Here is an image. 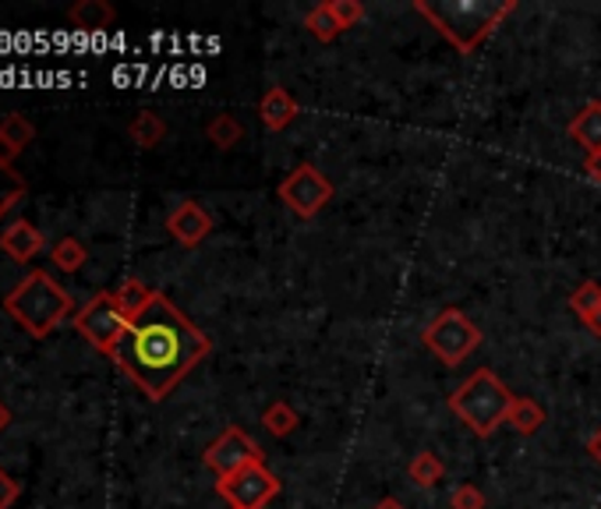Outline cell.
Segmentation results:
<instances>
[{
    "label": "cell",
    "instance_id": "obj_1",
    "mask_svg": "<svg viewBox=\"0 0 601 509\" xmlns=\"http://www.w3.org/2000/svg\"><path fill=\"white\" fill-rule=\"evenodd\" d=\"M213 351L199 325L180 311L167 294L149 301L142 316H134L110 351V362L142 389V393L160 403L188 379V371Z\"/></svg>",
    "mask_w": 601,
    "mask_h": 509
},
{
    "label": "cell",
    "instance_id": "obj_2",
    "mask_svg": "<svg viewBox=\"0 0 601 509\" xmlns=\"http://www.w3.org/2000/svg\"><path fill=\"white\" fill-rule=\"evenodd\" d=\"M414 11L460 54H474L517 11V0H414Z\"/></svg>",
    "mask_w": 601,
    "mask_h": 509
},
{
    "label": "cell",
    "instance_id": "obj_3",
    "mask_svg": "<svg viewBox=\"0 0 601 509\" xmlns=\"http://www.w3.org/2000/svg\"><path fill=\"white\" fill-rule=\"evenodd\" d=\"M4 308L8 316L36 340H47L60 322H68L74 316L71 294L60 287L47 269H28L19 280V287L4 297Z\"/></svg>",
    "mask_w": 601,
    "mask_h": 509
},
{
    "label": "cell",
    "instance_id": "obj_4",
    "mask_svg": "<svg viewBox=\"0 0 601 509\" xmlns=\"http://www.w3.org/2000/svg\"><path fill=\"white\" fill-rule=\"evenodd\" d=\"M514 393L506 389V382L495 376L492 368H478L468 382H460L449 393V411H453L463 425H468L478 439L495 436V428L506 425V414L514 407Z\"/></svg>",
    "mask_w": 601,
    "mask_h": 509
},
{
    "label": "cell",
    "instance_id": "obj_5",
    "mask_svg": "<svg viewBox=\"0 0 601 509\" xmlns=\"http://www.w3.org/2000/svg\"><path fill=\"white\" fill-rule=\"evenodd\" d=\"M421 340L446 368H457L481 347V329L460 308H443L421 333Z\"/></svg>",
    "mask_w": 601,
    "mask_h": 509
},
{
    "label": "cell",
    "instance_id": "obj_6",
    "mask_svg": "<svg viewBox=\"0 0 601 509\" xmlns=\"http://www.w3.org/2000/svg\"><path fill=\"white\" fill-rule=\"evenodd\" d=\"M128 316L120 311L117 305V297L110 291H103V294H93L89 301L74 311V329L93 343L96 351H103L110 357V351L117 347V340L125 336V329H128Z\"/></svg>",
    "mask_w": 601,
    "mask_h": 509
},
{
    "label": "cell",
    "instance_id": "obj_7",
    "mask_svg": "<svg viewBox=\"0 0 601 509\" xmlns=\"http://www.w3.org/2000/svg\"><path fill=\"white\" fill-rule=\"evenodd\" d=\"M276 194L294 216L315 220L329 202H333V181H329L315 163H300V167H294L287 177H283Z\"/></svg>",
    "mask_w": 601,
    "mask_h": 509
},
{
    "label": "cell",
    "instance_id": "obj_8",
    "mask_svg": "<svg viewBox=\"0 0 601 509\" xmlns=\"http://www.w3.org/2000/svg\"><path fill=\"white\" fill-rule=\"evenodd\" d=\"M220 499H227L234 509H266L280 496V477L266 467V463H251V467L237 471L231 477L216 482Z\"/></svg>",
    "mask_w": 601,
    "mask_h": 509
},
{
    "label": "cell",
    "instance_id": "obj_9",
    "mask_svg": "<svg viewBox=\"0 0 601 509\" xmlns=\"http://www.w3.org/2000/svg\"><path fill=\"white\" fill-rule=\"evenodd\" d=\"M202 460H205V467L213 471L216 477H231L237 471L251 467V463H266L262 460V446L255 442L245 428H237V425L223 428L220 436L209 442Z\"/></svg>",
    "mask_w": 601,
    "mask_h": 509
},
{
    "label": "cell",
    "instance_id": "obj_10",
    "mask_svg": "<svg viewBox=\"0 0 601 509\" xmlns=\"http://www.w3.org/2000/svg\"><path fill=\"white\" fill-rule=\"evenodd\" d=\"M167 230L177 245H185V248H199L209 234H213V216L205 213V209L195 202V199H185V202H177L170 209V216H167Z\"/></svg>",
    "mask_w": 601,
    "mask_h": 509
},
{
    "label": "cell",
    "instance_id": "obj_11",
    "mask_svg": "<svg viewBox=\"0 0 601 509\" xmlns=\"http://www.w3.org/2000/svg\"><path fill=\"white\" fill-rule=\"evenodd\" d=\"M43 234L33 220H14L11 227H4V234H0V251L8 254L11 262H33L36 254L43 251Z\"/></svg>",
    "mask_w": 601,
    "mask_h": 509
},
{
    "label": "cell",
    "instance_id": "obj_12",
    "mask_svg": "<svg viewBox=\"0 0 601 509\" xmlns=\"http://www.w3.org/2000/svg\"><path fill=\"white\" fill-rule=\"evenodd\" d=\"M28 142H36V125L25 114L0 117V167L14 170V159L25 153Z\"/></svg>",
    "mask_w": 601,
    "mask_h": 509
},
{
    "label": "cell",
    "instance_id": "obj_13",
    "mask_svg": "<svg viewBox=\"0 0 601 509\" xmlns=\"http://www.w3.org/2000/svg\"><path fill=\"white\" fill-rule=\"evenodd\" d=\"M297 114H300V103L294 93H287L283 85H269L266 88V96L259 99V117H262V125L269 131H283V128H291L297 121Z\"/></svg>",
    "mask_w": 601,
    "mask_h": 509
},
{
    "label": "cell",
    "instance_id": "obj_14",
    "mask_svg": "<svg viewBox=\"0 0 601 509\" xmlns=\"http://www.w3.org/2000/svg\"><path fill=\"white\" fill-rule=\"evenodd\" d=\"M569 139L588 149V153H601V103L598 99L584 103L580 114L569 121Z\"/></svg>",
    "mask_w": 601,
    "mask_h": 509
},
{
    "label": "cell",
    "instance_id": "obj_15",
    "mask_svg": "<svg viewBox=\"0 0 601 509\" xmlns=\"http://www.w3.org/2000/svg\"><path fill=\"white\" fill-rule=\"evenodd\" d=\"M117 19V11L107 4V0H79L74 8H68V22L82 33H103L110 28Z\"/></svg>",
    "mask_w": 601,
    "mask_h": 509
},
{
    "label": "cell",
    "instance_id": "obj_16",
    "mask_svg": "<svg viewBox=\"0 0 601 509\" xmlns=\"http://www.w3.org/2000/svg\"><path fill=\"white\" fill-rule=\"evenodd\" d=\"M128 139L139 149H156L163 139H167V121L153 110H139L128 125Z\"/></svg>",
    "mask_w": 601,
    "mask_h": 509
},
{
    "label": "cell",
    "instance_id": "obj_17",
    "mask_svg": "<svg viewBox=\"0 0 601 509\" xmlns=\"http://www.w3.org/2000/svg\"><path fill=\"white\" fill-rule=\"evenodd\" d=\"M545 422H549L545 407L531 396H517L514 407H509V414H506V425H514V431H520V436H534Z\"/></svg>",
    "mask_w": 601,
    "mask_h": 509
},
{
    "label": "cell",
    "instance_id": "obj_18",
    "mask_svg": "<svg viewBox=\"0 0 601 509\" xmlns=\"http://www.w3.org/2000/svg\"><path fill=\"white\" fill-rule=\"evenodd\" d=\"M262 425H266L269 436L287 439L291 431H297V425H300V414L291 407L287 400H273V403H269V407L262 411Z\"/></svg>",
    "mask_w": 601,
    "mask_h": 509
},
{
    "label": "cell",
    "instance_id": "obj_19",
    "mask_svg": "<svg viewBox=\"0 0 601 509\" xmlns=\"http://www.w3.org/2000/svg\"><path fill=\"white\" fill-rule=\"evenodd\" d=\"M205 139L213 142L220 153H227V149H234L237 142H245V125L231 114H216L213 121L205 125Z\"/></svg>",
    "mask_w": 601,
    "mask_h": 509
},
{
    "label": "cell",
    "instance_id": "obj_20",
    "mask_svg": "<svg viewBox=\"0 0 601 509\" xmlns=\"http://www.w3.org/2000/svg\"><path fill=\"white\" fill-rule=\"evenodd\" d=\"M408 477L417 485V488H435L446 477V463L435 457V453H414L411 463H408Z\"/></svg>",
    "mask_w": 601,
    "mask_h": 509
},
{
    "label": "cell",
    "instance_id": "obj_21",
    "mask_svg": "<svg viewBox=\"0 0 601 509\" xmlns=\"http://www.w3.org/2000/svg\"><path fill=\"white\" fill-rule=\"evenodd\" d=\"M114 297H117L120 311H125L128 319H134V316H142V311L149 308V301L156 297V291L145 287L142 280H125V283H120V287L114 291Z\"/></svg>",
    "mask_w": 601,
    "mask_h": 509
},
{
    "label": "cell",
    "instance_id": "obj_22",
    "mask_svg": "<svg viewBox=\"0 0 601 509\" xmlns=\"http://www.w3.org/2000/svg\"><path fill=\"white\" fill-rule=\"evenodd\" d=\"M50 259L60 273H79V269L89 262V248L79 241V237H60V241H54V248H50Z\"/></svg>",
    "mask_w": 601,
    "mask_h": 509
},
{
    "label": "cell",
    "instance_id": "obj_23",
    "mask_svg": "<svg viewBox=\"0 0 601 509\" xmlns=\"http://www.w3.org/2000/svg\"><path fill=\"white\" fill-rule=\"evenodd\" d=\"M305 28L308 33L319 39V43H333L343 28L337 25V19H333V11H329V4H319V8H311L308 14H305Z\"/></svg>",
    "mask_w": 601,
    "mask_h": 509
},
{
    "label": "cell",
    "instance_id": "obj_24",
    "mask_svg": "<svg viewBox=\"0 0 601 509\" xmlns=\"http://www.w3.org/2000/svg\"><path fill=\"white\" fill-rule=\"evenodd\" d=\"M569 308L577 311L580 322L588 319V316H594V311L601 308V283L598 280H584L580 287L569 294Z\"/></svg>",
    "mask_w": 601,
    "mask_h": 509
},
{
    "label": "cell",
    "instance_id": "obj_25",
    "mask_svg": "<svg viewBox=\"0 0 601 509\" xmlns=\"http://www.w3.org/2000/svg\"><path fill=\"white\" fill-rule=\"evenodd\" d=\"M22 199H25V181H22V174L0 167V216H4L11 205H19Z\"/></svg>",
    "mask_w": 601,
    "mask_h": 509
},
{
    "label": "cell",
    "instance_id": "obj_26",
    "mask_svg": "<svg viewBox=\"0 0 601 509\" xmlns=\"http://www.w3.org/2000/svg\"><path fill=\"white\" fill-rule=\"evenodd\" d=\"M329 11H333V19L343 33L354 28L357 22H365V4H361V0H329Z\"/></svg>",
    "mask_w": 601,
    "mask_h": 509
},
{
    "label": "cell",
    "instance_id": "obj_27",
    "mask_svg": "<svg viewBox=\"0 0 601 509\" xmlns=\"http://www.w3.org/2000/svg\"><path fill=\"white\" fill-rule=\"evenodd\" d=\"M449 506L453 509H485L488 502H485V492L468 482V485H460L453 496H449Z\"/></svg>",
    "mask_w": 601,
    "mask_h": 509
},
{
    "label": "cell",
    "instance_id": "obj_28",
    "mask_svg": "<svg viewBox=\"0 0 601 509\" xmlns=\"http://www.w3.org/2000/svg\"><path fill=\"white\" fill-rule=\"evenodd\" d=\"M19 496H22V485L0 467V509H11L14 502H19Z\"/></svg>",
    "mask_w": 601,
    "mask_h": 509
},
{
    "label": "cell",
    "instance_id": "obj_29",
    "mask_svg": "<svg viewBox=\"0 0 601 509\" xmlns=\"http://www.w3.org/2000/svg\"><path fill=\"white\" fill-rule=\"evenodd\" d=\"M584 174H588V181L601 185V153H588V156H584Z\"/></svg>",
    "mask_w": 601,
    "mask_h": 509
},
{
    "label": "cell",
    "instance_id": "obj_30",
    "mask_svg": "<svg viewBox=\"0 0 601 509\" xmlns=\"http://www.w3.org/2000/svg\"><path fill=\"white\" fill-rule=\"evenodd\" d=\"M588 453H591V460H594L598 467H601V428H598L594 436L588 439Z\"/></svg>",
    "mask_w": 601,
    "mask_h": 509
},
{
    "label": "cell",
    "instance_id": "obj_31",
    "mask_svg": "<svg viewBox=\"0 0 601 509\" xmlns=\"http://www.w3.org/2000/svg\"><path fill=\"white\" fill-rule=\"evenodd\" d=\"M584 325H588V329H591V333H594V336L601 340V308L594 311V316H588V319H584Z\"/></svg>",
    "mask_w": 601,
    "mask_h": 509
},
{
    "label": "cell",
    "instance_id": "obj_32",
    "mask_svg": "<svg viewBox=\"0 0 601 509\" xmlns=\"http://www.w3.org/2000/svg\"><path fill=\"white\" fill-rule=\"evenodd\" d=\"M8 425H11V411H8V403L0 400V436L8 431Z\"/></svg>",
    "mask_w": 601,
    "mask_h": 509
},
{
    "label": "cell",
    "instance_id": "obj_33",
    "mask_svg": "<svg viewBox=\"0 0 601 509\" xmlns=\"http://www.w3.org/2000/svg\"><path fill=\"white\" fill-rule=\"evenodd\" d=\"M372 509H408V506H403L400 499H379Z\"/></svg>",
    "mask_w": 601,
    "mask_h": 509
},
{
    "label": "cell",
    "instance_id": "obj_34",
    "mask_svg": "<svg viewBox=\"0 0 601 509\" xmlns=\"http://www.w3.org/2000/svg\"><path fill=\"white\" fill-rule=\"evenodd\" d=\"M227 509H234V506H227Z\"/></svg>",
    "mask_w": 601,
    "mask_h": 509
}]
</instances>
